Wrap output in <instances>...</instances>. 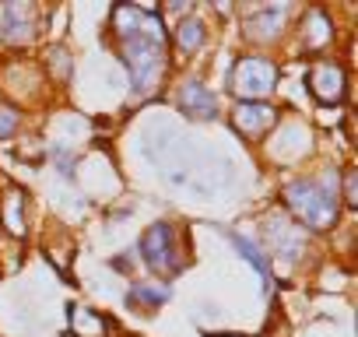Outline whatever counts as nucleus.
I'll list each match as a JSON object with an SVG mask.
<instances>
[{"label":"nucleus","mask_w":358,"mask_h":337,"mask_svg":"<svg viewBox=\"0 0 358 337\" xmlns=\"http://www.w3.org/2000/svg\"><path fill=\"white\" fill-rule=\"evenodd\" d=\"M113 29L123 43V60L130 67L134 95L148 99L155 95L165 64H169V43H165V25L155 11H141L134 4H116L113 8Z\"/></svg>","instance_id":"1"},{"label":"nucleus","mask_w":358,"mask_h":337,"mask_svg":"<svg viewBox=\"0 0 358 337\" xmlns=\"http://www.w3.org/2000/svg\"><path fill=\"white\" fill-rule=\"evenodd\" d=\"M285 204L302 225L330 229L337 222V176H327V183L292 180L285 187Z\"/></svg>","instance_id":"2"},{"label":"nucleus","mask_w":358,"mask_h":337,"mask_svg":"<svg viewBox=\"0 0 358 337\" xmlns=\"http://www.w3.org/2000/svg\"><path fill=\"white\" fill-rule=\"evenodd\" d=\"M229 88L239 102H260L267 92L278 88V64L264 57H243L229 74Z\"/></svg>","instance_id":"3"},{"label":"nucleus","mask_w":358,"mask_h":337,"mask_svg":"<svg viewBox=\"0 0 358 337\" xmlns=\"http://www.w3.org/2000/svg\"><path fill=\"white\" fill-rule=\"evenodd\" d=\"M141 257L155 274L179 271V250H176V229L169 222H155L141 239Z\"/></svg>","instance_id":"4"},{"label":"nucleus","mask_w":358,"mask_h":337,"mask_svg":"<svg viewBox=\"0 0 358 337\" xmlns=\"http://www.w3.org/2000/svg\"><path fill=\"white\" fill-rule=\"evenodd\" d=\"M309 92L320 99V102H341L344 92H348V78H344V67L334 64V60H320L309 67Z\"/></svg>","instance_id":"5"},{"label":"nucleus","mask_w":358,"mask_h":337,"mask_svg":"<svg viewBox=\"0 0 358 337\" xmlns=\"http://www.w3.org/2000/svg\"><path fill=\"white\" fill-rule=\"evenodd\" d=\"M274 123H278V109L267 102H239L232 109V127L243 137H264Z\"/></svg>","instance_id":"6"},{"label":"nucleus","mask_w":358,"mask_h":337,"mask_svg":"<svg viewBox=\"0 0 358 337\" xmlns=\"http://www.w3.org/2000/svg\"><path fill=\"white\" fill-rule=\"evenodd\" d=\"M264 236H267L271 250L281 253L285 260H295L302 253V246H306V232L299 225H292L288 218H281V215H271L264 222Z\"/></svg>","instance_id":"7"},{"label":"nucleus","mask_w":358,"mask_h":337,"mask_svg":"<svg viewBox=\"0 0 358 337\" xmlns=\"http://www.w3.org/2000/svg\"><path fill=\"white\" fill-rule=\"evenodd\" d=\"M0 32H4L8 43H29L36 36V8L32 4H4L0 8Z\"/></svg>","instance_id":"8"},{"label":"nucleus","mask_w":358,"mask_h":337,"mask_svg":"<svg viewBox=\"0 0 358 337\" xmlns=\"http://www.w3.org/2000/svg\"><path fill=\"white\" fill-rule=\"evenodd\" d=\"M179 109H183L190 120H215L218 102L201 81H187L183 88H179Z\"/></svg>","instance_id":"9"},{"label":"nucleus","mask_w":358,"mask_h":337,"mask_svg":"<svg viewBox=\"0 0 358 337\" xmlns=\"http://www.w3.org/2000/svg\"><path fill=\"white\" fill-rule=\"evenodd\" d=\"M25 190L22 187H8L4 190V197H0V222H4V229L15 236V239H22L25 236Z\"/></svg>","instance_id":"10"},{"label":"nucleus","mask_w":358,"mask_h":337,"mask_svg":"<svg viewBox=\"0 0 358 337\" xmlns=\"http://www.w3.org/2000/svg\"><path fill=\"white\" fill-rule=\"evenodd\" d=\"M334 39V22L327 18L323 8H309L302 18V46L306 50H327Z\"/></svg>","instance_id":"11"},{"label":"nucleus","mask_w":358,"mask_h":337,"mask_svg":"<svg viewBox=\"0 0 358 337\" xmlns=\"http://www.w3.org/2000/svg\"><path fill=\"white\" fill-rule=\"evenodd\" d=\"M281 25H285V8H267V11H257L246 22V36L257 39V43H271V39L281 36Z\"/></svg>","instance_id":"12"},{"label":"nucleus","mask_w":358,"mask_h":337,"mask_svg":"<svg viewBox=\"0 0 358 337\" xmlns=\"http://www.w3.org/2000/svg\"><path fill=\"white\" fill-rule=\"evenodd\" d=\"M71 330L74 337H106L109 323L88 306H71Z\"/></svg>","instance_id":"13"},{"label":"nucleus","mask_w":358,"mask_h":337,"mask_svg":"<svg viewBox=\"0 0 358 337\" xmlns=\"http://www.w3.org/2000/svg\"><path fill=\"white\" fill-rule=\"evenodd\" d=\"M232 243H236V250H239V253H243V257H246V260H250L253 267H257L260 281H264V285H271V264H267V260L260 257V250H257V246H253V243H250L246 236H232Z\"/></svg>","instance_id":"14"},{"label":"nucleus","mask_w":358,"mask_h":337,"mask_svg":"<svg viewBox=\"0 0 358 337\" xmlns=\"http://www.w3.org/2000/svg\"><path fill=\"white\" fill-rule=\"evenodd\" d=\"M176 36H179V46H183L187 53H194V50L204 46V36H208V32H204V25H201L197 18H187L183 25L176 29Z\"/></svg>","instance_id":"15"},{"label":"nucleus","mask_w":358,"mask_h":337,"mask_svg":"<svg viewBox=\"0 0 358 337\" xmlns=\"http://www.w3.org/2000/svg\"><path fill=\"white\" fill-rule=\"evenodd\" d=\"M165 299H169V288H144V285H137V288L127 295L130 306H137V302H141V306H162Z\"/></svg>","instance_id":"16"},{"label":"nucleus","mask_w":358,"mask_h":337,"mask_svg":"<svg viewBox=\"0 0 358 337\" xmlns=\"http://www.w3.org/2000/svg\"><path fill=\"white\" fill-rule=\"evenodd\" d=\"M15 130H18V109H11V106H0V141L11 137Z\"/></svg>","instance_id":"17"},{"label":"nucleus","mask_w":358,"mask_h":337,"mask_svg":"<svg viewBox=\"0 0 358 337\" xmlns=\"http://www.w3.org/2000/svg\"><path fill=\"white\" fill-rule=\"evenodd\" d=\"M344 201H348V208L358 204V176H355V168H344Z\"/></svg>","instance_id":"18"},{"label":"nucleus","mask_w":358,"mask_h":337,"mask_svg":"<svg viewBox=\"0 0 358 337\" xmlns=\"http://www.w3.org/2000/svg\"><path fill=\"white\" fill-rule=\"evenodd\" d=\"M53 64H57V78L64 81V78H67V71H71V60H67V53H64V50H53V53H50V67H53Z\"/></svg>","instance_id":"19"},{"label":"nucleus","mask_w":358,"mask_h":337,"mask_svg":"<svg viewBox=\"0 0 358 337\" xmlns=\"http://www.w3.org/2000/svg\"><path fill=\"white\" fill-rule=\"evenodd\" d=\"M222 337H229V334H222Z\"/></svg>","instance_id":"20"}]
</instances>
